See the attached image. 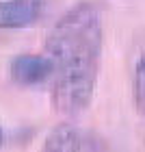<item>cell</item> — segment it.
<instances>
[{
  "label": "cell",
  "mask_w": 145,
  "mask_h": 152,
  "mask_svg": "<svg viewBox=\"0 0 145 152\" xmlns=\"http://www.w3.org/2000/svg\"><path fill=\"white\" fill-rule=\"evenodd\" d=\"M44 9V0H0V28H30L41 20Z\"/></svg>",
  "instance_id": "obj_3"
},
{
  "label": "cell",
  "mask_w": 145,
  "mask_h": 152,
  "mask_svg": "<svg viewBox=\"0 0 145 152\" xmlns=\"http://www.w3.org/2000/svg\"><path fill=\"white\" fill-rule=\"evenodd\" d=\"M80 146L82 139L76 126H72L70 122H61L46 135L39 152H80Z\"/></svg>",
  "instance_id": "obj_4"
},
{
  "label": "cell",
  "mask_w": 145,
  "mask_h": 152,
  "mask_svg": "<svg viewBox=\"0 0 145 152\" xmlns=\"http://www.w3.org/2000/svg\"><path fill=\"white\" fill-rule=\"evenodd\" d=\"M11 80L22 87H35L41 83H48L54 76V61L48 54H33L24 52L13 57L11 65Z\"/></svg>",
  "instance_id": "obj_2"
},
{
  "label": "cell",
  "mask_w": 145,
  "mask_h": 152,
  "mask_svg": "<svg viewBox=\"0 0 145 152\" xmlns=\"http://www.w3.org/2000/svg\"><path fill=\"white\" fill-rule=\"evenodd\" d=\"M2 143H4V133H2V126H0V148H2Z\"/></svg>",
  "instance_id": "obj_6"
},
{
  "label": "cell",
  "mask_w": 145,
  "mask_h": 152,
  "mask_svg": "<svg viewBox=\"0 0 145 152\" xmlns=\"http://www.w3.org/2000/svg\"><path fill=\"white\" fill-rule=\"evenodd\" d=\"M102 44V9L91 0L74 4L48 33L46 54L54 61L50 98L57 113L76 117L93 102Z\"/></svg>",
  "instance_id": "obj_1"
},
{
  "label": "cell",
  "mask_w": 145,
  "mask_h": 152,
  "mask_svg": "<svg viewBox=\"0 0 145 152\" xmlns=\"http://www.w3.org/2000/svg\"><path fill=\"white\" fill-rule=\"evenodd\" d=\"M132 98L134 107L145 115V48L141 50L132 70Z\"/></svg>",
  "instance_id": "obj_5"
}]
</instances>
